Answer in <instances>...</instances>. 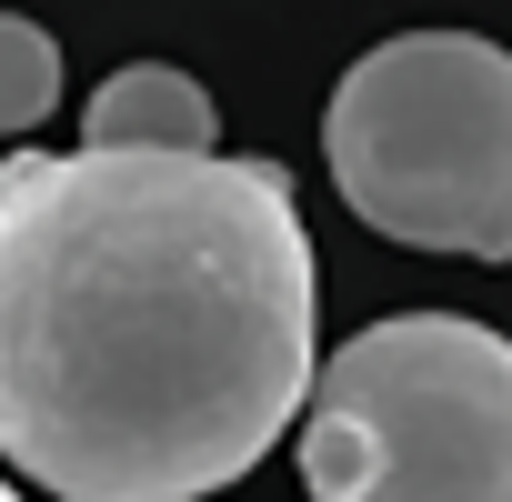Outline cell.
Returning <instances> with one entry per match:
<instances>
[{
	"instance_id": "obj_4",
	"label": "cell",
	"mask_w": 512,
	"mask_h": 502,
	"mask_svg": "<svg viewBox=\"0 0 512 502\" xmlns=\"http://www.w3.org/2000/svg\"><path fill=\"white\" fill-rule=\"evenodd\" d=\"M211 91L171 61H131L91 91L81 111V151H211Z\"/></svg>"
},
{
	"instance_id": "obj_2",
	"label": "cell",
	"mask_w": 512,
	"mask_h": 502,
	"mask_svg": "<svg viewBox=\"0 0 512 502\" xmlns=\"http://www.w3.org/2000/svg\"><path fill=\"white\" fill-rule=\"evenodd\" d=\"M322 161L382 241L512 262V51L482 31H402L362 51L332 81Z\"/></svg>"
},
{
	"instance_id": "obj_5",
	"label": "cell",
	"mask_w": 512,
	"mask_h": 502,
	"mask_svg": "<svg viewBox=\"0 0 512 502\" xmlns=\"http://www.w3.org/2000/svg\"><path fill=\"white\" fill-rule=\"evenodd\" d=\"M61 101V41L21 11H0V131H41Z\"/></svg>"
},
{
	"instance_id": "obj_1",
	"label": "cell",
	"mask_w": 512,
	"mask_h": 502,
	"mask_svg": "<svg viewBox=\"0 0 512 502\" xmlns=\"http://www.w3.org/2000/svg\"><path fill=\"white\" fill-rule=\"evenodd\" d=\"M312 231L282 161H0V462L61 502H201L312 392Z\"/></svg>"
},
{
	"instance_id": "obj_3",
	"label": "cell",
	"mask_w": 512,
	"mask_h": 502,
	"mask_svg": "<svg viewBox=\"0 0 512 502\" xmlns=\"http://www.w3.org/2000/svg\"><path fill=\"white\" fill-rule=\"evenodd\" d=\"M312 502H512V342L462 312H392L312 362Z\"/></svg>"
},
{
	"instance_id": "obj_6",
	"label": "cell",
	"mask_w": 512,
	"mask_h": 502,
	"mask_svg": "<svg viewBox=\"0 0 512 502\" xmlns=\"http://www.w3.org/2000/svg\"><path fill=\"white\" fill-rule=\"evenodd\" d=\"M0 502H21V492H11V482H0Z\"/></svg>"
}]
</instances>
